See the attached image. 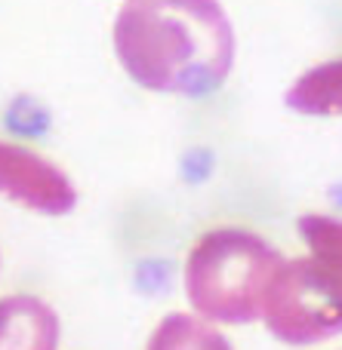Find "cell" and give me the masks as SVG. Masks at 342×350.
<instances>
[{
	"label": "cell",
	"instance_id": "277c9868",
	"mask_svg": "<svg viewBox=\"0 0 342 350\" xmlns=\"http://www.w3.org/2000/svg\"><path fill=\"white\" fill-rule=\"evenodd\" d=\"M0 185L10 200H19L43 215H65L77 203L74 185L65 178V172L16 145L0 148Z\"/></svg>",
	"mask_w": 342,
	"mask_h": 350
},
{
	"label": "cell",
	"instance_id": "5b68a950",
	"mask_svg": "<svg viewBox=\"0 0 342 350\" xmlns=\"http://www.w3.org/2000/svg\"><path fill=\"white\" fill-rule=\"evenodd\" d=\"M287 108L300 114L333 117L342 114V59L312 68L287 90Z\"/></svg>",
	"mask_w": 342,
	"mask_h": 350
},
{
	"label": "cell",
	"instance_id": "ba28073f",
	"mask_svg": "<svg viewBox=\"0 0 342 350\" xmlns=\"http://www.w3.org/2000/svg\"><path fill=\"white\" fill-rule=\"evenodd\" d=\"M300 234L312 252L342 261V221L327 218V215H302Z\"/></svg>",
	"mask_w": 342,
	"mask_h": 350
},
{
	"label": "cell",
	"instance_id": "3957f363",
	"mask_svg": "<svg viewBox=\"0 0 342 350\" xmlns=\"http://www.w3.org/2000/svg\"><path fill=\"white\" fill-rule=\"evenodd\" d=\"M262 320L284 345H318L342 332V261L312 252L284 261L265 292Z\"/></svg>",
	"mask_w": 342,
	"mask_h": 350
},
{
	"label": "cell",
	"instance_id": "8992f818",
	"mask_svg": "<svg viewBox=\"0 0 342 350\" xmlns=\"http://www.w3.org/2000/svg\"><path fill=\"white\" fill-rule=\"evenodd\" d=\"M59 326L49 308L34 298H10L3 304V345L12 347H53Z\"/></svg>",
	"mask_w": 342,
	"mask_h": 350
},
{
	"label": "cell",
	"instance_id": "52a82bcc",
	"mask_svg": "<svg viewBox=\"0 0 342 350\" xmlns=\"http://www.w3.org/2000/svg\"><path fill=\"white\" fill-rule=\"evenodd\" d=\"M151 347H225V341L210 329L191 323L188 317L176 314L154 332Z\"/></svg>",
	"mask_w": 342,
	"mask_h": 350
},
{
	"label": "cell",
	"instance_id": "7a4b0ae2",
	"mask_svg": "<svg viewBox=\"0 0 342 350\" xmlns=\"http://www.w3.org/2000/svg\"><path fill=\"white\" fill-rule=\"evenodd\" d=\"M284 258L247 230L201 237L185 265V295L207 320L253 323L262 317L265 292Z\"/></svg>",
	"mask_w": 342,
	"mask_h": 350
},
{
	"label": "cell",
	"instance_id": "6da1fadb",
	"mask_svg": "<svg viewBox=\"0 0 342 350\" xmlns=\"http://www.w3.org/2000/svg\"><path fill=\"white\" fill-rule=\"evenodd\" d=\"M114 53L145 90L207 96L232 71L234 34L216 0H130L117 12Z\"/></svg>",
	"mask_w": 342,
	"mask_h": 350
}]
</instances>
